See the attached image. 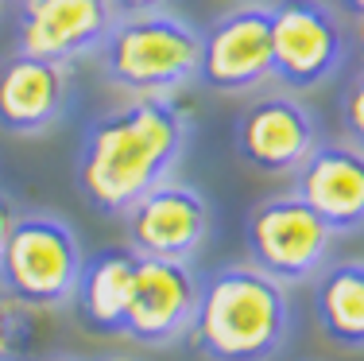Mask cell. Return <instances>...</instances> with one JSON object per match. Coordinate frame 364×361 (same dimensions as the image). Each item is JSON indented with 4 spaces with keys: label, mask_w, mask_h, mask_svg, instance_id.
Instances as JSON below:
<instances>
[{
    "label": "cell",
    "mask_w": 364,
    "mask_h": 361,
    "mask_svg": "<svg viewBox=\"0 0 364 361\" xmlns=\"http://www.w3.org/2000/svg\"><path fill=\"white\" fill-rule=\"evenodd\" d=\"M101 78L128 98H178L198 82L202 31L167 8L117 16L112 31L97 47Z\"/></svg>",
    "instance_id": "3957f363"
},
{
    "label": "cell",
    "mask_w": 364,
    "mask_h": 361,
    "mask_svg": "<svg viewBox=\"0 0 364 361\" xmlns=\"http://www.w3.org/2000/svg\"><path fill=\"white\" fill-rule=\"evenodd\" d=\"M341 128L357 148H364V70L341 93Z\"/></svg>",
    "instance_id": "e0dca14e"
},
{
    "label": "cell",
    "mask_w": 364,
    "mask_h": 361,
    "mask_svg": "<svg viewBox=\"0 0 364 361\" xmlns=\"http://www.w3.org/2000/svg\"><path fill=\"white\" fill-rule=\"evenodd\" d=\"M198 82L213 93H252L272 82V4L245 0L202 31Z\"/></svg>",
    "instance_id": "52a82bcc"
},
{
    "label": "cell",
    "mask_w": 364,
    "mask_h": 361,
    "mask_svg": "<svg viewBox=\"0 0 364 361\" xmlns=\"http://www.w3.org/2000/svg\"><path fill=\"white\" fill-rule=\"evenodd\" d=\"M117 16L112 0H20L16 51L74 66L77 58L97 55Z\"/></svg>",
    "instance_id": "8fae6325"
},
{
    "label": "cell",
    "mask_w": 364,
    "mask_h": 361,
    "mask_svg": "<svg viewBox=\"0 0 364 361\" xmlns=\"http://www.w3.org/2000/svg\"><path fill=\"white\" fill-rule=\"evenodd\" d=\"M237 156L264 175H294L322 144L318 117L294 93H259L232 125Z\"/></svg>",
    "instance_id": "ba28073f"
},
{
    "label": "cell",
    "mask_w": 364,
    "mask_h": 361,
    "mask_svg": "<svg viewBox=\"0 0 364 361\" xmlns=\"http://www.w3.org/2000/svg\"><path fill=\"white\" fill-rule=\"evenodd\" d=\"M294 194L333 229L360 234L364 229V148L353 140H326L294 171Z\"/></svg>",
    "instance_id": "4fadbf2b"
},
{
    "label": "cell",
    "mask_w": 364,
    "mask_h": 361,
    "mask_svg": "<svg viewBox=\"0 0 364 361\" xmlns=\"http://www.w3.org/2000/svg\"><path fill=\"white\" fill-rule=\"evenodd\" d=\"M337 234L299 194H272L256 202L245 221V245L259 272L279 283H306L329 264Z\"/></svg>",
    "instance_id": "5b68a950"
},
{
    "label": "cell",
    "mask_w": 364,
    "mask_h": 361,
    "mask_svg": "<svg viewBox=\"0 0 364 361\" xmlns=\"http://www.w3.org/2000/svg\"><path fill=\"white\" fill-rule=\"evenodd\" d=\"M357 51H360V58H364V16L357 20Z\"/></svg>",
    "instance_id": "44dd1931"
},
{
    "label": "cell",
    "mask_w": 364,
    "mask_h": 361,
    "mask_svg": "<svg viewBox=\"0 0 364 361\" xmlns=\"http://www.w3.org/2000/svg\"><path fill=\"white\" fill-rule=\"evenodd\" d=\"M314 319L341 350H364V261L326 264L314 276Z\"/></svg>",
    "instance_id": "9a60e30c"
},
{
    "label": "cell",
    "mask_w": 364,
    "mask_h": 361,
    "mask_svg": "<svg viewBox=\"0 0 364 361\" xmlns=\"http://www.w3.org/2000/svg\"><path fill=\"white\" fill-rule=\"evenodd\" d=\"M16 206H12V199H8L4 191H0V253H4V245H8V234H12V226H16Z\"/></svg>",
    "instance_id": "ac0fdd59"
},
{
    "label": "cell",
    "mask_w": 364,
    "mask_h": 361,
    "mask_svg": "<svg viewBox=\"0 0 364 361\" xmlns=\"http://www.w3.org/2000/svg\"><path fill=\"white\" fill-rule=\"evenodd\" d=\"M31 342H36L31 307L0 288V361H28Z\"/></svg>",
    "instance_id": "2e32d148"
},
{
    "label": "cell",
    "mask_w": 364,
    "mask_h": 361,
    "mask_svg": "<svg viewBox=\"0 0 364 361\" xmlns=\"http://www.w3.org/2000/svg\"><path fill=\"white\" fill-rule=\"evenodd\" d=\"M349 36L329 0L272 4V78L287 90H318L341 70Z\"/></svg>",
    "instance_id": "8992f818"
},
{
    "label": "cell",
    "mask_w": 364,
    "mask_h": 361,
    "mask_svg": "<svg viewBox=\"0 0 364 361\" xmlns=\"http://www.w3.org/2000/svg\"><path fill=\"white\" fill-rule=\"evenodd\" d=\"M0 12H4V0H0Z\"/></svg>",
    "instance_id": "603a6c76"
},
{
    "label": "cell",
    "mask_w": 364,
    "mask_h": 361,
    "mask_svg": "<svg viewBox=\"0 0 364 361\" xmlns=\"http://www.w3.org/2000/svg\"><path fill=\"white\" fill-rule=\"evenodd\" d=\"M112 4H117L120 16H128V12H155V8H167L171 0H112Z\"/></svg>",
    "instance_id": "d6986e66"
},
{
    "label": "cell",
    "mask_w": 364,
    "mask_h": 361,
    "mask_svg": "<svg viewBox=\"0 0 364 361\" xmlns=\"http://www.w3.org/2000/svg\"><path fill=\"white\" fill-rule=\"evenodd\" d=\"M136 261L140 256L128 245L124 248H101V253L85 256L74 307H77V319L90 326L93 334H124Z\"/></svg>",
    "instance_id": "5bb4252c"
},
{
    "label": "cell",
    "mask_w": 364,
    "mask_h": 361,
    "mask_svg": "<svg viewBox=\"0 0 364 361\" xmlns=\"http://www.w3.org/2000/svg\"><path fill=\"white\" fill-rule=\"evenodd\" d=\"M77 234L55 214H20L0 253V288L31 311L70 307L82 280Z\"/></svg>",
    "instance_id": "277c9868"
},
{
    "label": "cell",
    "mask_w": 364,
    "mask_h": 361,
    "mask_svg": "<svg viewBox=\"0 0 364 361\" xmlns=\"http://www.w3.org/2000/svg\"><path fill=\"white\" fill-rule=\"evenodd\" d=\"M74 98L70 63L12 51L0 58V132L43 136L66 117Z\"/></svg>",
    "instance_id": "7c38bea8"
},
{
    "label": "cell",
    "mask_w": 364,
    "mask_h": 361,
    "mask_svg": "<svg viewBox=\"0 0 364 361\" xmlns=\"http://www.w3.org/2000/svg\"><path fill=\"white\" fill-rule=\"evenodd\" d=\"M58 361H66V357H58Z\"/></svg>",
    "instance_id": "cb8c5ba5"
},
{
    "label": "cell",
    "mask_w": 364,
    "mask_h": 361,
    "mask_svg": "<svg viewBox=\"0 0 364 361\" xmlns=\"http://www.w3.org/2000/svg\"><path fill=\"white\" fill-rule=\"evenodd\" d=\"M190 144V113L178 98H128L90 120L74 179L97 214L124 218L151 187L167 183Z\"/></svg>",
    "instance_id": "6da1fadb"
},
{
    "label": "cell",
    "mask_w": 364,
    "mask_h": 361,
    "mask_svg": "<svg viewBox=\"0 0 364 361\" xmlns=\"http://www.w3.org/2000/svg\"><path fill=\"white\" fill-rule=\"evenodd\" d=\"M213 210L194 187L167 183L151 187L132 210L124 214L128 248L136 256H163V261H194L210 241Z\"/></svg>",
    "instance_id": "30bf717a"
},
{
    "label": "cell",
    "mask_w": 364,
    "mask_h": 361,
    "mask_svg": "<svg viewBox=\"0 0 364 361\" xmlns=\"http://www.w3.org/2000/svg\"><path fill=\"white\" fill-rule=\"evenodd\" d=\"M202 299V280L190 261L140 256L132 280V299L124 315V338L140 346H171L186 338Z\"/></svg>",
    "instance_id": "9c48e42d"
},
{
    "label": "cell",
    "mask_w": 364,
    "mask_h": 361,
    "mask_svg": "<svg viewBox=\"0 0 364 361\" xmlns=\"http://www.w3.org/2000/svg\"><path fill=\"white\" fill-rule=\"evenodd\" d=\"M291 338L287 283L256 264H225L202 280L190 342L210 361H272Z\"/></svg>",
    "instance_id": "7a4b0ae2"
},
{
    "label": "cell",
    "mask_w": 364,
    "mask_h": 361,
    "mask_svg": "<svg viewBox=\"0 0 364 361\" xmlns=\"http://www.w3.org/2000/svg\"><path fill=\"white\" fill-rule=\"evenodd\" d=\"M109 361H128V357H109Z\"/></svg>",
    "instance_id": "7402d4cb"
},
{
    "label": "cell",
    "mask_w": 364,
    "mask_h": 361,
    "mask_svg": "<svg viewBox=\"0 0 364 361\" xmlns=\"http://www.w3.org/2000/svg\"><path fill=\"white\" fill-rule=\"evenodd\" d=\"M333 8H341V12H349L353 20H360V16H364V0H333Z\"/></svg>",
    "instance_id": "ffe728a7"
}]
</instances>
